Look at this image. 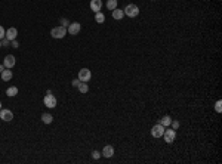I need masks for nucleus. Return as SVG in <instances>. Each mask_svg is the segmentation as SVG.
Listing matches in <instances>:
<instances>
[{
	"label": "nucleus",
	"instance_id": "nucleus-1",
	"mask_svg": "<svg viewBox=\"0 0 222 164\" xmlns=\"http://www.w3.org/2000/svg\"><path fill=\"white\" fill-rule=\"evenodd\" d=\"M50 36H52L53 39H64V37L67 36V28L62 27V25L55 27V28L50 30Z\"/></svg>",
	"mask_w": 222,
	"mask_h": 164
},
{
	"label": "nucleus",
	"instance_id": "nucleus-2",
	"mask_svg": "<svg viewBox=\"0 0 222 164\" xmlns=\"http://www.w3.org/2000/svg\"><path fill=\"white\" fill-rule=\"evenodd\" d=\"M123 12H125V15H126V16H129V18H135V16H138V15H139V7H138L136 4L131 3V4H128V6L123 9Z\"/></svg>",
	"mask_w": 222,
	"mask_h": 164
},
{
	"label": "nucleus",
	"instance_id": "nucleus-3",
	"mask_svg": "<svg viewBox=\"0 0 222 164\" xmlns=\"http://www.w3.org/2000/svg\"><path fill=\"white\" fill-rule=\"evenodd\" d=\"M163 138L166 140V143H173L175 142V138H176V130H173L172 127H166L164 129V133H163Z\"/></svg>",
	"mask_w": 222,
	"mask_h": 164
},
{
	"label": "nucleus",
	"instance_id": "nucleus-4",
	"mask_svg": "<svg viewBox=\"0 0 222 164\" xmlns=\"http://www.w3.org/2000/svg\"><path fill=\"white\" fill-rule=\"evenodd\" d=\"M164 126H162V124H154L153 126V129H151V135L154 136V138H163V133H164Z\"/></svg>",
	"mask_w": 222,
	"mask_h": 164
},
{
	"label": "nucleus",
	"instance_id": "nucleus-5",
	"mask_svg": "<svg viewBox=\"0 0 222 164\" xmlns=\"http://www.w3.org/2000/svg\"><path fill=\"white\" fill-rule=\"evenodd\" d=\"M43 102H44V105H46L47 108H55V107H56V98H55L52 93H46Z\"/></svg>",
	"mask_w": 222,
	"mask_h": 164
},
{
	"label": "nucleus",
	"instance_id": "nucleus-6",
	"mask_svg": "<svg viewBox=\"0 0 222 164\" xmlns=\"http://www.w3.org/2000/svg\"><path fill=\"white\" fill-rule=\"evenodd\" d=\"M80 30H82L80 22H71V24L68 25V28H67V33L71 34V36H76V34L80 33Z\"/></svg>",
	"mask_w": 222,
	"mask_h": 164
},
{
	"label": "nucleus",
	"instance_id": "nucleus-7",
	"mask_svg": "<svg viewBox=\"0 0 222 164\" xmlns=\"http://www.w3.org/2000/svg\"><path fill=\"white\" fill-rule=\"evenodd\" d=\"M90 79H92V73L89 68H82L79 71V80L80 82H89Z\"/></svg>",
	"mask_w": 222,
	"mask_h": 164
},
{
	"label": "nucleus",
	"instance_id": "nucleus-8",
	"mask_svg": "<svg viewBox=\"0 0 222 164\" xmlns=\"http://www.w3.org/2000/svg\"><path fill=\"white\" fill-rule=\"evenodd\" d=\"M0 118H1L3 121H12L13 113H12L10 110H7V108H1V110H0Z\"/></svg>",
	"mask_w": 222,
	"mask_h": 164
},
{
	"label": "nucleus",
	"instance_id": "nucleus-9",
	"mask_svg": "<svg viewBox=\"0 0 222 164\" xmlns=\"http://www.w3.org/2000/svg\"><path fill=\"white\" fill-rule=\"evenodd\" d=\"M15 62H16V58L13 55H7L4 58V61H3V65H4V68H10L12 70V67L15 65Z\"/></svg>",
	"mask_w": 222,
	"mask_h": 164
},
{
	"label": "nucleus",
	"instance_id": "nucleus-10",
	"mask_svg": "<svg viewBox=\"0 0 222 164\" xmlns=\"http://www.w3.org/2000/svg\"><path fill=\"white\" fill-rule=\"evenodd\" d=\"M101 155L105 157V158H111L114 155V148L111 145H105L104 149H102V152H101Z\"/></svg>",
	"mask_w": 222,
	"mask_h": 164
},
{
	"label": "nucleus",
	"instance_id": "nucleus-11",
	"mask_svg": "<svg viewBox=\"0 0 222 164\" xmlns=\"http://www.w3.org/2000/svg\"><path fill=\"white\" fill-rule=\"evenodd\" d=\"M16 36H18V30H16V28H13V27H10V28L6 31V36H4V37H6L7 40L12 41V40H15V39H16Z\"/></svg>",
	"mask_w": 222,
	"mask_h": 164
},
{
	"label": "nucleus",
	"instance_id": "nucleus-12",
	"mask_svg": "<svg viewBox=\"0 0 222 164\" xmlns=\"http://www.w3.org/2000/svg\"><path fill=\"white\" fill-rule=\"evenodd\" d=\"M0 76H1V80L3 82H9V80H12V70L10 68H4Z\"/></svg>",
	"mask_w": 222,
	"mask_h": 164
},
{
	"label": "nucleus",
	"instance_id": "nucleus-13",
	"mask_svg": "<svg viewBox=\"0 0 222 164\" xmlns=\"http://www.w3.org/2000/svg\"><path fill=\"white\" fill-rule=\"evenodd\" d=\"M101 7H102V1H101V0H90V9H92L95 13L99 12Z\"/></svg>",
	"mask_w": 222,
	"mask_h": 164
},
{
	"label": "nucleus",
	"instance_id": "nucleus-14",
	"mask_svg": "<svg viewBox=\"0 0 222 164\" xmlns=\"http://www.w3.org/2000/svg\"><path fill=\"white\" fill-rule=\"evenodd\" d=\"M123 16H125L123 9H117V7H116V9H113V18H114V19H119V21H120Z\"/></svg>",
	"mask_w": 222,
	"mask_h": 164
},
{
	"label": "nucleus",
	"instance_id": "nucleus-15",
	"mask_svg": "<svg viewBox=\"0 0 222 164\" xmlns=\"http://www.w3.org/2000/svg\"><path fill=\"white\" fill-rule=\"evenodd\" d=\"M6 95H7L9 98H13V96H16V95H18V87H15V86L9 87V89L6 90Z\"/></svg>",
	"mask_w": 222,
	"mask_h": 164
},
{
	"label": "nucleus",
	"instance_id": "nucleus-16",
	"mask_svg": "<svg viewBox=\"0 0 222 164\" xmlns=\"http://www.w3.org/2000/svg\"><path fill=\"white\" fill-rule=\"evenodd\" d=\"M77 89H79V92H80V93H88L89 86L86 84V82H80V84L77 86Z\"/></svg>",
	"mask_w": 222,
	"mask_h": 164
},
{
	"label": "nucleus",
	"instance_id": "nucleus-17",
	"mask_svg": "<svg viewBox=\"0 0 222 164\" xmlns=\"http://www.w3.org/2000/svg\"><path fill=\"white\" fill-rule=\"evenodd\" d=\"M95 21H96L98 24H102V22L105 21V15H104L102 12H96V13H95Z\"/></svg>",
	"mask_w": 222,
	"mask_h": 164
},
{
	"label": "nucleus",
	"instance_id": "nucleus-18",
	"mask_svg": "<svg viewBox=\"0 0 222 164\" xmlns=\"http://www.w3.org/2000/svg\"><path fill=\"white\" fill-rule=\"evenodd\" d=\"M170 123H172V118H170L169 115H164V117L160 120V124H162V126H164V127H169Z\"/></svg>",
	"mask_w": 222,
	"mask_h": 164
},
{
	"label": "nucleus",
	"instance_id": "nucleus-19",
	"mask_svg": "<svg viewBox=\"0 0 222 164\" xmlns=\"http://www.w3.org/2000/svg\"><path fill=\"white\" fill-rule=\"evenodd\" d=\"M42 121H43L44 124H50L53 121V117H52L50 114H43V115H42Z\"/></svg>",
	"mask_w": 222,
	"mask_h": 164
},
{
	"label": "nucleus",
	"instance_id": "nucleus-20",
	"mask_svg": "<svg viewBox=\"0 0 222 164\" xmlns=\"http://www.w3.org/2000/svg\"><path fill=\"white\" fill-rule=\"evenodd\" d=\"M117 7V0H107V9L113 10Z\"/></svg>",
	"mask_w": 222,
	"mask_h": 164
},
{
	"label": "nucleus",
	"instance_id": "nucleus-21",
	"mask_svg": "<svg viewBox=\"0 0 222 164\" xmlns=\"http://www.w3.org/2000/svg\"><path fill=\"white\" fill-rule=\"evenodd\" d=\"M59 22H61V25H62V27H65V28H67V25H70V24H71V22H70L68 19H65V18H61V21H59Z\"/></svg>",
	"mask_w": 222,
	"mask_h": 164
},
{
	"label": "nucleus",
	"instance_id": "nucleus-22",
	"mask_svg": "<svg viewBox=\"0 0 222 164\" xmlns=\"http://www.w3.org/2000/svg\"><path fill=\"white\" fill-rule=\"evenodd\" d=\"M170 126H172V129H173V130H178L181 124H179V121H176V120H175V121L172 120V123H170Z\"/></svg>",
	"mask_w": 222,
	"mask_h": 164
},
{
	"label": "nucleus",
	"instance_id": "nucleus-23",
	"mask_svg": "<svg viewBox=\"0 0 222 164\" xmlns=\"http://www.w3.org/2000/svg\"><path fill=\"white\" fill-rule=\"evenodd\" d=\"M9 44H10V40H7L6 37H4V39H1V47H3V46L6 47V46H9Z\"/></svg>",
	"mask_w": 222,
	"mask_h": 164
},
{
	"label": "nucleus",
	"instance_id": "nucleus-24",
	"mask_svg": "<svg viewBox=\"0 0 222 164\" xmlns=\"http://www.w3.org/2000/svg\"><path fill=\"white\" fill-rule=\"evenodd\" d=\"M221 105H222V102H221V101H218V102H216V105H215V110H216L218 113H221V111H222Z\"/></svg>",
	"mask_w": 222,
	"mask_h": 164
},
{
	"label": "nucleus",
	"instance_id": "nucleus-25",
	"mask_svg": "<svg viewBox=\"0 0 222 164\" xmlns=\"http://www.w3.org/2000/svg\"><path fill=\"white\" fill-rule=\"evenodd\" d=\"M4 36H6V31H4V28L0 25V40H1V39H4Z\"/></svg>",
	"mask_w": 222,
	"mask_h": 164
},
{
	"label": "nucleus",
	"instance_id": "nucleus-26",
	"mask_svg": "<svg viewBox=\"0 0 222 164\" xmlns=\"http://www.w3.org/2000/svg\"><path fill=\"white\" fill-rule=\"evenodd\" d=\"M10 44H12V47H13V49H18V47H19V43L16 41V39H15V40H12V41H10Z\"/></svg>",
	"mask_w": 222,
	"mask_h": 164
},
{
	"label": "nucleus",
	"instance_id": "nucleus-27",
	"mask_svg": "<svg viewBox=\"0 0 222 164\" xmlns=\"http://www.w3.org/2000/svg\"><path fill=\"white\" fill-rule=\"evenodd\" d=\"M92 157H93L95 160H98V158L101 157V152H98V151H93V152H92Z\"/></svg>",
	"mask_w": 222,
	"mask_h": 164
},
{
	"label": "nucleus",
	"instance_id": "nucleus-28",
	"mask_svg": "<svg viewBox=\"0 0 222 164\" xmlns=\"http://www.w3.org/2000/svg\"><path fill=\"white\" fill-rule=\"evenodd\" d=\"M71 84H73L74 87H77V86L80 84V80H79V79H76V80H73V82H71Z\"/></svg>",
	"mask_w": 222,
	"mask_h": 164
},
{
	"label": "nucleus",
	"instance_id": "nucleus-29",
	"mask_svg": "<svg viewBox=\"0 0 222 164\" xmlns=\"http://www.w3.org/2000/svg\"><path fill=\"white\" fill-rule=\"evenodd\" d=\"M3 70H4V65L1 64V65H0V74H1V71H3Z\"/></svg>",
	"mask_w": 222,
	"mask_h": 164
},
{
	"label": "nucleus",
	"instance_id": "nucleus-30",
	"mask_svg": "<svg viewBox=\"0 0 222 164\" xmlns=\"http://www.w3.org/2000/svg\"><path fill=\"white\" fill-rule=\"evenodd\" d=\"M0 110H1V102H0Z\"/></svg>",
	"mask_w": 222,
	"mask_h": 164
},
{
	"label": "nucleus",
	"instance_id": "nucleus-31",
	"mask_svg": "<svg viewBox=\"0 0 222 164\" xmlns=\"http://www.w3.org/2000/svg\"><path fill=\"white\" fill-rule=\"evenodd\" d=\"M0 47H1V40H0Z\"/></svg>",
	"mask_w": 222,
	"mask_h": 164
}]
</instances>
